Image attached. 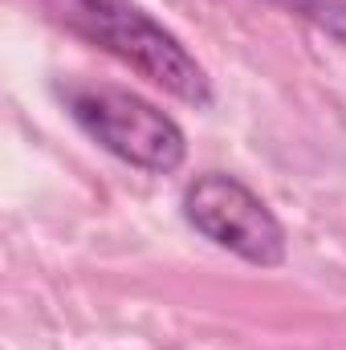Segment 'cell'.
<instances>
[{
	"label": "cell",
	"instance_id": "1",
	"mask_svg": "<svg viewBox=\"0 0 346 350\" xmlns=\"http://www.w3.org/2000/svg\"><path fill=\"white\" fill-rule=\"evenodd\" d=\"M53 12L94 45H102L110 57L143 74L147 82L163 86L168 94L208 106L212 102V82L204 66L183 49V41L168 33L151 12H143L131 0H53Z\"/></svg>",
	"mask_w": 346,
	"mask_h": 350
},
{
	"label": "cell",
	"instance_id": "2",
	"mask_svg": "<svg viewBox=\"0 0 346 350\" xmlns=\"http://www.w3.org/2000/svg\"><path fill=\"white\" fill-rule=\"evenodd\" d=\"M70 118L114 159L151 175H172L187 159V139L168 110L118 86H78L66 94Z\"/></svg>",
	"mask_w": 346,
	"mask_h": 350
},
{
	"label": "cell",
	"instance_id": "3",
	"mask_svg": "<svg viewBox=\"0 0 346 350\" xmlns=\"http://www.w3.org/2000/svg\"><path fill=\"white\" fill-rule=\"evenodd\" d=\"M183 220L204 241H212L216 249H228L232 257H241L249 265L273 269V265L285 261L281 220L237 175L224 172L196 175L183 191Z\"/></svg>",
	"mask_w": 346,
	"mask_h": 350
},
{
	"label": "cell",
	"instance_id": "4",
	"mask_svg": "<svg viewBox=\"0 0 346 350\" xmlns=\"http://www.w3.org/2000/svg\"><path fill=\"white\" fill-rule=\"evenodd\" d=\"M289 4H297L302 16H310L314 25H322L330 37H338L346 45V4L343 0H289Z\"/></svg>",
	"mask_w": 346,
	"mask_h": 350
}]
</instances>
